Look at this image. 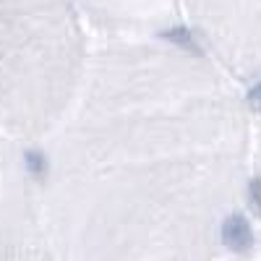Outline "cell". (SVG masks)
Wrapping results in <instances>:
<instances>
[{
	"label": "cell",
	"instance_id": "6da1fadb",
	"mask_svg": "<svg viewBox=\"0 0 261 261\" xmlns=\"http://www.w3.org/2000/svg\"><path fill=\"white\" fill-rule=\"evenodd\" d=\"M227 76L214 58L128 34L86 55L39 175L63 256H214L253 134Z\"/></svg>",
	"mask_w": 261,
	"mask_h": 261
},
{
	"label": "cell",
	"instance_id": "7a4b0ae2",
	"mask_svg": "<svg viewBox=\"0 0 261 261\" xmlns=\"http://www.w3.org/2000/svg\"><path fill=\"white\" fill-rule=\"evenodd\" d=\"M214 60L238 79L261 71V0H183Z\"/></svg>",
	"mask_w": 261,
	"mask_h": 261
},
{
	"label": "cell",
	"instance_id": "3957f363",
	"mask_svg": "<svg viewBox=\"0 0 261 261\" xmlns=\"http://www.w3.org/2000/svg\"><path fill=\"white\" fill-rule=\"evenodd\" d=\"M76 6L89 13L97 24L128 34L165 18L167 11L178 6V0H76Z\"/></svg>",
	"mask_w": 261,
	"mask_h": 261
},
{
	"label": "cell",
	"instance_id": "277c9868",
	"mask_svg": "<svg viewBox=\"0 0 261 261\" xmlns=\"http://www.w3.org/2000/svg\"><path fill=\"white\" fill-rule=\"evenodd\" d=\"M258 118H261V110H258ZM251 154H256V160L261 162V123L256 128V134H251ZM261 183V178H256Z\"/></svg>",
	"mask_w": 261,
	"mask_h": 261
}]
</instances>
